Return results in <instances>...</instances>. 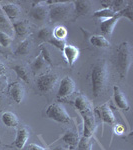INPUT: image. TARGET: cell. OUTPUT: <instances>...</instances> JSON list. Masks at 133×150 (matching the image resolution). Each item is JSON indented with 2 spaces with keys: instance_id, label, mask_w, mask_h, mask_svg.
<instances>
[{
  "instance_id": "6da1fadb",
  "label": "cell",
  "mask_w": 133,
  "mask_h": 150,
  "mask_svg": "<svg viewBox=\"0 0 133 150\" xmlns=\"http://www.w3.org/2000/svg\"><path fill=\"white\" fill-rule=\"evenodd\" d=\"M74 106L80 113L83 120V135L85 137H93L97 128L95 113L93 110V105L87 96L79 94L74 99Z\"/></svg>"
},
{
  "instance_id": "7a4b0ae2",
  "label": "cell",
  "mask_w": 133,
  "mask_h": 150,
  "mask_svg": "<svg viewBox=\"0 0 133 150\" xmlns=\"http://www.w3.org/2000/svg\"><path fill=\"white\" fill-rule=\"evenodd\" d=\"M109 81V70L105 59H98L91 68V85L92 93L95 98H98L105 92Z\"/></svg>"
},
{
  "instance_id": "3957f363",
  "label": "cell",
  "mask_w": 133,
  "mask_h": 150,
  "mask_svg": "<svg viewBox=\"0 0 133 150\" xmlns=\"http://www.w3.org/2000/svg\"><path fill=\"white\" fill-rule=\"evenodd\" d=\"M115 64L121 79H126L132 64V46L128 41H124L116 49Z\"/></svg>"
},
{
  "instance_id": "277c9868",
  "label": "cell",
  "mask_w": 133,
  "mask_h": 150,
  "mask_svg": "<svg viewBox=\"0 0 133 150\" xmlns=\"http://www.w3.org/2000/svg\"><path fill=\"white\" fill-rule=\"evenodd\" d=\"M73 12V3L72 2L58 1L48 8V16L52 22H60L68 18V16Z\"/></svg>"
},
{
  "instance_id": "5b68a950",
  "label": "cell",
  "mask_w": 133,
  "mask_h": 150,
  "mask_svg": "<svg viewBox=\"0 0 133 150\" xmlns=\"http://www.w3.org/2000/svg\"><path fill=\"white\" fill-rule=\"evenodd\" d=\"M45 114L51 120L59 123H69L71 121V116L66 111L64 106L59 103L50 104L45 111Z\"/></svg>"
},
{
  "instance_id": "8992f818",
  "label": "cell",
  "mask_w": 133,
  "mask_h": 150,
  "mask_svg": "<svg viewBox=\"0 0 133 150\" xmlns=\"http://www.w3.org/2000/svg\"><path fill=\"white\" fill-rule=\"evenodd\" d=\"M58 76L55 73L48 72L44 73L37 77L36 79V85L40 92L42 93H48L54 89L55 85L57 84Z\"/></svg>"
},
{
  "instance_id": "52a82bcc",
  "label": "cell",
  "mask_w": 133,
  "mask_h": 150,
  "mask_svg": "<svg viewBox=\"0 0 133 150\" xmlns=\"http://www.w3.org/2000/svg\"><path fill=\"white\" fill-rule=\"evenodd\" d=\"M29 15L35 21L44 22L48 17V7L43 1L33 2V5L29 11Z\"/></svg>"
},
{
  "instance_id": "ba28073f",
  "label": "cell",
  "mask_w": 133,
  "mask_h": 150,
  "mask_svg": "<svg viewBox=\"0 0 133 150\" xmlns=\"http://www.w3.org/2000/svg\"><path fill=\"white\" fill-rule=\"evenodd\" d=\"M75 82L69 76H65L59 84V88L57 91V97L59 99L67 98L75 92Z\"/></svg>"
},
{
  "instance_id": "9c48e42d",
  "label": "cell",
  "mask_w": 133,
  "mask_h": 150,
  "mask_svg": "<svg viewBox=\"0 0 133 150\" xmlns=\"http://www.w3.org/2000/svg\"><path fill=\"white\" fill-rule=\"evenodd\" d=\"M96 112H97L100 120L102 121V127L105 123L112 125L116 122V118H115L114 113H113L112 109L110 108L109 104L107 102L102 104V105H100V106H98V107L96 108Z\"/></svg>"
},
{
  "instance_id": "30bf717a",
  "label": "cell",
  "mask_w": 133,
  "mask_h": 150,
  "mask_svg": "<svg viewBox=\"0 0 133 150\" xmlns=\"http://www.w3.org/2000/svg\"><path fill=\"white\" fill-rule=\"evenodd\" d=\"M8 93L14 102L17 103V104H20L24 98L25 89H24V86L20 83V82L14 81L8 85Z\"/></svg>"
},
{
  "instance_id": "8fae6325",
  "label": "cell",
  "mask_w": 133,
  "mask_h": 150,
  "mask_svg": "<svg viewBox=\"0 0 133 150\" xmlns=\"http://www.w3.org/2000/svg\"><path fill=\"white\" fill-rule=\"evenodd\" d=\"M62 52H63V56L69 66H73L75 64V62L77 61V59L79 57V54H80L79 48L72 44L65 45Z\"/></svg>"
},
{
  "instance_id": "7c38bea8",
  "label": "cell",
  "mask_w": 133,
  "mask_h": 150,
  "mask_svg": "<svg viewBox=\"0 0 133 150\" xmlns=\"http://www.w3.org/2000/svg\"><path fill=\"white\" fill-rule=\"evenodd\" d=\"M120 18H122V17H121V15L119 14V12H118V13H116V15L114 16V17L104 19V20L100 23L101 32H102L104 35L110 36L113 33V30H114L116 24H117V22L119 21ZM104 35H103V36H104Z\"/></svg>"
},
{
  "instance_id": "4fadbf2b",
  "label": "cell",
  "mask_w": 133,
  "mask_h": 150,
  "mask_svg": "<svg viewBox=\"0 0 133 150\" xmlns=\"http://www.w3.org/2000/svg\"><path fill=\"white\" fill-rule=\"evenodd\" d=\"M113 98H114L116 105H117V107L119 109L124 111H128L130 109V106L126 96H125V94L122 92L121 89L118 86L113 87Z\"/></svg>"
},
{
  "instance_id": "5bb4252c",
  "label": "cell",
  "mask_w": 133,
  "mask_h": 150,
  "mask_svg": "<svg viewBox=\"0 0 133 150\" xmlns=\"http://www.w3.org/2000/svg\"><path fill=\"white\" fill-rule=\"evenodd\" d=\"M29 137H30V132L25 126L18 128L17 133H16V138L14 140V145L19 150L23 149L27 143Z\"/></svg>"
},
{
  "instance_id": "9a60e30c",
  "label": "cell",
  "mask_w": 133,
  "mask_h": 150,
  "mask_svg": "<svg viewBox=\"0 0 133 150\" xmlns=\"http://www.w3.org/2000/svg\"><path fill=\"white\" fill-rule=\"evenodd\" d=\"M1 8L10 21H13V20H15V19H17L21 13L20 6L15 3H6V4H4L3 6H1Z\"/></svg>"
},
{
  "instance_id": "2e32d148",
  "label": "cell",
  "mask_w": 133,
  "mask_h": 150,
  "mask_svg": "<svg viewBox=\"0 0 133 150\" xmlns=\"http://www.w3.org/2000/svg\"><path fill=\"white\" fill-rule=\"evenodd\" d=\"M128 3L129 1H124V0H110V1L103 0V1H100V4L103 6V8H110L116 13L124 9L128 5Z\"/></svg>"
},
{
  "instance_id": "e0dca14e",
  "label": "cell",
  "mask_w": 133,
  "mask_h": 150,
  "mask_svg": "<svg viewBox=\"0 0 133 150\" xmlns=\"http://www.w3.org/2000/svg\"><path fill=\"white\" fill-rule=\"evenodd\" d=\"M0 31L4 32L6 34L13 36L14 29H13V23L8 19V17L5 15V13L2 10L0 6Z\"/></svg>"
},
{
  "instance_id": "ac0fdd59",
  "label": "cell",
  "mask_w": 133,
  "mask_h": 150,
  "mask_svg": "<svg viewBox=\"0 0 133 150\" xmlns=\"http://www.w3.org/2000/svg\"><path fill=\"white\" fill-rule=\"evenodd\" d=\"M72 3H73V12L76 14L77 17L85 15L91 10V3L89 1L78 0V1H72Z\"/></svg>"
},
{
  "instance_id": "d6986e66",
  "label": "cell",
  "mask_w": 133,
  "mask_h": 150,
  "mask_svg": "<svg viewBox=\"0 0 133 150\" xmlns=\"http://www.w3.org/2000/svg\"><path fill=\"white\" fill-rule=\"evenodd\" d=\"M88 40L93 46L99 48H108L111 46L110 41L103 35L98 34H89Z\"/></svg>"
},
{
  "instance_id": "ffe728a7",
  "label": "cell",
  "mask_w": 133,
  "mask_h": 150,
  "mask_svg": "<svg viewBox=\"0 0 133 150\" xmlns=\"http://www.w3.org/2000/svg\"><path fill=\"white\" fill-rule=\"evenodd\" d=\"M13 29L18 37H24L30 30V24L27 20H19L13 23Z\"/></svg>"
},
{
  "instance_id": "44dd1931",
  "label": "cell",
  "mask_w": 133,
  "mask_h": 150,
  "mask_svg": "<svg viewBox=\"0 0 133 150\" xmlns=\"http://www.w3.org/2000/svg\"><path fill=\"white\" fill-rule=\"evenodd\" d=\"M61 139L65 144L69 145L71 147H74L78 144L80 136L78 134V131H75V130H67L64 133L63 136L61 137Z\"/></svg>"
},
{
  "instance_id": "7402d4cb",
  "label": "cell",
  "mask_w": 133,
  "mask_h": 150,
  "mask_svg": "<svg viewBox=\"0 0 133 150\" xmlns=\"http://www.w3.org/2000/svg\"><path fill=\"white\" fill-rule=\"evenodd\" d=\"M1 120L6 126L11 127V128H15L16 126H18V124H19L17 115H16L15 113L11 112V111H5V112L2 113Z\"/></svg>"
},
{
  "instance_id": "603a6c76",
  "label": "cell",
  "mask_w": 133,
  "mask_h": 150,
  "mask_svg": "<svg viewBox=\"0 0 133 150\" xmlns=\"http://www.w3.org/2000/svg\"><path fill=\"white\" fill-rule=\"evenodd\" d=\"M46 66H47L46 61L43 59L42 54L39 53V55H38V56L33 60L32 63H31L30 68H31V70H32L33 73L36 75L37 73H39V72L42 71V70H44L45 68H46Z\"/></svg>"
},
{
  "instance_id": "cb8c5ba5",
  "label": "cell",
  "mask_w": 133,
  "mask_h": 150,
  "mask_svg": "<svg viewBox=\"0 0 133 150\" xmlns=\"http://www.w3.org/2000/svg\"><path fill=\"white\" fill-rule=\"evenodd\" d=\"M31 51V40L29 38H26L23 41H21L16 47L15 55L16 56H25Z\"/></svg>"
},
{
  "instance_id": "d4e9b609",
  "label": "cell",
  "mask_w": 133,
  "mask_h": 150,
  "mask_svg": "<svg viewBox=\"0 0 133 150\" xmlns=\"http://www.w3.org/2000/svg\"><path fill=\"white\" fill-rule=\"evenodd\" d=\"M12 69L16 73L19 79H21V80L26 82V83H29L30 78H29V71L27 67L21 64H17V65H14Z\"/></svg>"
},
{
  "instance_id": "484cf974",
  "label": "cell",
  "mask_w": 133,
  "mask_h": 150,
  "mask_svg": "<svg viewBox=\"0 0 133 150\" xmlns=\"http://www.w3.org/2000/svg\"><path fill=\"white\" fill-rule=\"evenodd\" d=\"M36 38L39 42H48L50 38H52V30L49 27H42L39 29L36 34Z\"/></svg>"
},
{
  "instance_id": "4316f807",
  "label": "cell",
  "mask_w": 133,
  "mask_h": 150,
  "mask_svg": "<svg viewBox=\"0 0 133 150\" xmlns=\"http://www.w3.org/2000/svg\"><path fill=\"white\" fill-rule=\"evenodd\" d=\"M67 29L63 25H57L52 30V37L58 40H65L67 37Z\"/></svg>"
},
{
  "instance_id": "83f0119b",
  "label": "cell",
  "mask_w": 133,
  "mask_h": 150,
  "mask_svg": "<svg viewBox=\"0 0 133 150\" xmlns=\"http://www.w3.org/2000/svg\"><path fill=\"white\" fill-rule=\"evenodd\" d=\"M92 137L81 136L78 144H77V150H92Z\"/></svg>"
},
{
  "instance_id": "f1b7e54d",
  "label": "cell",
  "mask_w": 133,
  "mask_h": 150,
  "mask_svg": "<svg viewBox=\"0 0 133 150\" xmlns=\"http://www.w3.org/2000/svg\"><path fill=\"white\" fill-rule=\"evenodd\" d=\"M116 15V12H114L112 9L110 8H102L99 9V10L95 11L93 13V16L96 18H104V19H108L111 17H114Z\"/></svg>"
},
{
  "instance_id": "f546056e",
  "label": "cell",
  "mask_w": 133,
  "mask_h": 150,
  "mask_svg": "<svg viewBox=\"0 0 133 150\" xmlns=\"http://www.w3.org/2000/svg\"><path fill=\"white\" fill-rule=\"evenodd\" d=\"M119 14L121 15V17H126L129 19V21H133V2L129 1L128 5L125 7L124 9H122L121 11H119Z\"/></svg>"
},
{
  "instance_id": "4dcf8cb0",
  "label": "cell",
  "mask_w": 133,
  "mask_h": 150,
  "mask_svg": "<svg viewBox=\"0 0 133 150\" xmlns=\"http://www.w3.org/2000/svg\"><path fill=\"white\" fill-rule=\"evenodd\" d=\"M40 53L42 54L43 59L46 61L47 64H50V65L53 64V59H52L51 54H50V51L48 50V48L45 46L44 44L40 45Z\"/></svg>"
},
{
  "instance_id": "1f68e13d",
  "label": "cell",
  "mask_w": 133,
  "mask_h": 150,
  "mask_svg": "<svg viewBox=\"0 0 133 150\" xmlns=\"http://www.w3.org/2000/svg\"><path fill=\"white\" fill-rule=\"evenodd\" d=\"M12 41H13V38H12V36H10V35L6 34V33L1 32V31H0V45H1V46H3V47L10 46Z\"/></svg>"
},
{
  "instance_id": "d6a6232c",
  "label": "cell",
  "mask_w": 133,
  "mask_h": 150,
  "mask_svg": "<svg viewBox=\"0 0 133 150\" xmlns=\"http://www.w3.org/2000/svg\"><path fill=\"white\" fill-rule=\"evenodd\" d=\"M48 43H50V44L52 45L53 47L57 48L58 50H63L64 46L66 45V41L65 40H58V39H55V38H50L49 40H48Z\"/></svg>"
},
{
  "instance_id": "836d02e7",
  "label": "cell",
  "mask_w": 133,
  "mask_h": 150,
  "mask_svg": "<svg viewBox=\"0 0 133 150\" xmlns=\"http://www.w3.org/2000/svg\"><path fill=\"white\" fill-rule=\"evenodd\" d=\"M7 87H8V78H7V76H5V75L0 76V93L3 92Z\"/></svg>"
},
{
  "instance_id": "e575fe53",
  "label": "cell",
  "mask_w": 133,
  "mask_h": 150,
  "mask_svg": "<svg viewBox=\"0 0 133 150\" xmlns=\"http://www.w3.org/2000/svg\"><path fill=\"white\" fill-rule=\"evenodd\" d=\"M28 149L29 150H47L46 148H44V147L40 146V145H38V144H34V143L29 144Z\"/></svg>"
},
{
  "instance_id": "d590c367",
  "label": "cell",
  "mask_w": 133,
  "mask_h": 150,
  "mask_svg": "<svg viewBox=\"0 0 133 150\" xmlns=\"http://www.w3.org/2000/svg\"><path fill=\"white\" fill-rule=\"evenodd\" d=\"M114 132L118 135H121L123 134V132H124V127H123L122 125H115Z\"/></svg>"
},
{
  "instance_id": "8d00e7d4",
  "label": "cell",
  "mask_w": 133,
  "mask_h": 150,
  "mask_svg": "<svg viewBox=\"0 0 133 150\" xmlns=\"http://www.w3.org/2000/svg\"><path fill=\"white\" fill-rule=\"evenodd\" d=\"M5 72H6V66L0 61V76L5 75Z\"/></svg>"
},
{
  "instance_id": "74e56055",
  "label": "cell",
  "mask_w": 133,
  "mask_h": 150,
  "mask_svg": "<svg viewBox=\"0 0 133 150\" xmlns=\"http://www.w3.org/2000/svg\"><path fill=\"white\" fill-rule=\"evenodd\" d=\"M52 150H68V148L63 147V146H56V147H54V148H52Z\"/></svg>"
},
{
  "instance_id": "f35d334b",
  "label": "cell",
  "mask_w": 133,
  "mask_h": 150,
  "mask_svg": "<svg viewBox=\"0 0 133 150\" xmlns=\"http://www.w3.org/2000/svg\"><path fill=\"white\" fill-rule=\"evenodd\" d=\"M3 102H4V96L2 95L1 93H0V106L3 104Z\"/></svg>"
}]
</instances>
